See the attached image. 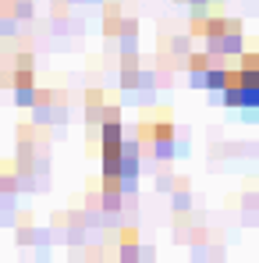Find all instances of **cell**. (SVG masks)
Instances as JSON below:
<instances>
[{
  "mask_svg": "<svg viewBox=\"0 0 259 263\" xmlns=\"http://www.w3.org/2000/svg\"><path fill=\"white\" fill-rule=\"evenodd\" d=\"M192 32L203 36L210 53H216V57L242 53V22H234V18H195Z\"/></svg>",
  "mask_w": 259,
  "mask_h": 263,
  "instance_id": "1",
  "label": "cell"
},
{
  "mask_svg": "<svg viewBox=\"0 0 259 263\" xmlns=\"http://www.w3.org/2000/svg\"><path fill=\"white\" fill-rule=\"evenodd\" d=\"M224 75H227V64L216 57V53H192L188 57V79H192V86L199 89H210V92H220V86H224Z\"/></svg>",
  "mask_w": 259,
  "mask_h": 263,
  "instance_id": "3",
  "label": "cell"
},
{
  "mask_svg": "<svg viewBox=\"0 0 259 263\" xmlns=\"http://www.w3.org/2000/svg\"><path fill=\"white\" fill-rule=\"evenodd\" d=\"M213 100H220L224 107H234V110H245V114H256L259 110V89L238 71V68H227L224 75V86Z\"/></svg>",
  "mask_w": 259,
  "mask_h": 263,
  "instance_id": "2",
  "label": "cell"
},
{
  "mask_svg": "<svg viewBox=\"0 0 259 263\" xmlns=\"http://www.w3.org/2000/svg\"><path fill=\"white\" fill-rule=\"evenodd\" d=\"M188 4H206V0H188Z\"/></svg>",
  "mask_w": 259,
  "mask_h": 263,
  "instance_id": "9",
  "label": "cell"
},
{
  "mask_svg": "<svg viewBox=\"0 0 259 263\" xmlns=\"http://www.w3.org/2000/svg\"><path fill=\"white\" fill-rule=\"evenodd\" d=\"M238 71L259 89V53H242V61H238Z\"/></svg>",
  "mask_w": 259,
  "mask_h": 263,
  "instance_id": "6",
  "label": "cell"
},
{
  "mask_svg": "<svg viewBox=\"0 0 259 263\" xmlns=\"http://www.w3.org/2000/svg\"><path fill=\"white\" fill-rule=\"evenodd\" d=\"M14 103H18V107H29V103H36L32 57H18V71H14Z\"/></svg>",
  "mask_w": 259,
  "mask_h": 263,
  "instance_id": "5",
  "label": "cell"
},
{
  "mask_svg": "<svg viewBox=\"0 0 259 263\" xmlns=\"http://www.w3.org/2000/svg\"><path fill=\"white\" fill-rule=\"evenodd\" d=\"M125 256H135V235H131V228H125Z\"/></svg>",
  "mask_w": 259,
  "mask_h": 263,
  "instance_id": "8",
  "label": "cell"
},
{
  "mask_svg": "<svg viewBox=\"0 0 259 263\" xmlns=\"http://www.w3.org/2000/svg\"><path fill=\"white\" fill-rule=\"evenodd\" d=\"M11 192H14V178L7 175V171H0V203L11 199Z\"/></svg>",
  "mask_w": 259,
  "mask_h": 263,
  "instance_id": "7",
  "label": "cell"
},
{
  "mask_svg": "<svg viewBox=\"0 0 259 263\" xmlns=\"http://www.w3.org/2000/svg\"><path fill=\"white\" fill-rule=\"evenodd\" d=\"M138 146H146L156 160H167L174 149L171 121H146V125H138Z\"/></svg>",
  "mask_w": 259,
  "mask_h": 263,
  "instance_id": "4",
  "label": "cell"
}]
</instances>
